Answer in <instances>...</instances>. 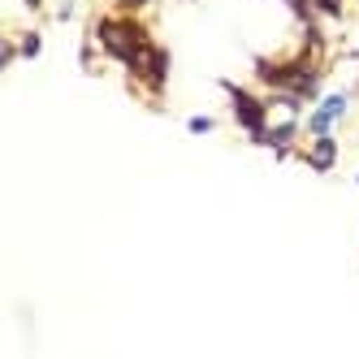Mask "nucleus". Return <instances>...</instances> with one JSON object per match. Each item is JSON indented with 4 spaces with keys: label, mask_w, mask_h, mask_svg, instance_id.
<instances>
[{
    "label": "nucleus",
    "mask_w": 359,
    "mask_h": 359,
    "mask_svg": "<svg viewBox=\"0 0 359 359\" xmlns=\"http://www.w3.org/2000/svg\"><path fill=\"white\" fill-rule=\"evenodd\" d=\"M126 74H130V83H135L139 95L161 100V91H165V83H169V48H165V43H151Z\"/></svg>",
    "instance_id": "nucleus-4"
},
{
    "label": "nucleus",
    "mask_w": 359,
    "mask_h": 359,
    "mask_svg": "<svg viewBox=\"0 0 359 359\" xmlns=\"http://www.w3.org/2000/svg\"><path fill=\"white\" fill-rule=\"evenodd\" d=\"M359 87H346V91H325L312 109L303 113V139H316V135H333L338 126L351 117V104H355Z\"/></svg>",
    "instance_id": "nucleus-3"
},
{
    "label": "nucleus",
    "mask_w": 359,
    "mask_h": 359,
    "mask_svg": "<svg viewBox=\"0 0 359 359\" xmlns=\"http://www.w3.org/2000/svg\"><path fill=\"white\" fill-rule=\"evenodd\" d=\"M18 39V57L22 61H35L39 53H43V35L39 31H22V35H13Z\"/></svg>",
    "instance_id": "nucleus-6"
},
{
    "label": "nucleus",
    "mask_w": 359,
    "mask_h": 359,
    "mask_svg": "<svg viewBox=\"0 0 359 359\" xmlns=\"http://www.w3.org/2000/svg\"><path fill=\"white\" fill-rule=\"evenodd\" d=\"M53 18H57V22H74V18H79V0H61Z\"/></svg>",
    "instance_id": "nucleus-8"
},
{
    "label": "nucleus",
    "mask_w": 359,
    "mask_h": 359,
    "mask_svg": "<svg viewBox=\"0 0 359 359\" xmlns=\"http://www.w3.org/2000/svg\"><path fill=\"white\" fill-rule=\"evenodd\" d=\"M338 135H316V139H307V147L299 151V161L312 169V173H333V165H338Z\"/></svg>",
    "instance_id": "nucleus-5"
},
{
    "label": "nucleus",
    "mask_w": 359,
    "mask_h": 359,
    "mask_svg": "<svg viewBox=\"0 0 359 359\" xmlns=\"http://www.w3.org/2000/svg\"><path fill=\"white\" fill-rule=\"evenodd\" d=\"M27 5V13H43V0H22Z\"/></svg>",
    "instance_id": "nucleus-10"
},
{
    "label": "nucleus",
    "mask_w": 359,
    "mask_h": 359,
    "mask_svg": "<svg viewBox=\"0 0 359 359\" xmlns=\"http://www.w3.org/2000/svg\"><path fill=\"white\" fill-rule=\"evenodd\" d=\"M151 5H161V0H117V9H126V13H143Z\"/></svg>",
    "instance_id": "nucleus-9"
},
{
    "label": "nucleus",
    "mask_w": 359,
    "mask_h": 359,
    "mask_svg": "<svg viewBox=\"0 0 359 359\" xmlns=\"http://www.w3.org/2000/svg\"><path fill=\"white\" fill-rule=\"evenodd\" d=\"M221 91L229 95V109H234L238 130H243V135H247L255 147H264V143H269V126H273L269 100L251 95V91H247V87H238V83H221Z\"/></svg>",
    "instance_id": "nucleus-2"
},
{
    "label": "nucleus",
    "mask_w": 359,
    "mask_h": 359,
    "mask_svg": "<svg viewBox=\"0 0 359 359\" xmlns=\"http://www.w3.org/2000/svg\"><path fill=\"white\" fill-rule=\"evenodd\" d=\"M91 39H95V48L104 53L109 61H117L121 69H130L143 53L156 39H151V31L139 22V13H126V9H117V13H100L95 22H91Z\"/></svg>",
    "instance_id": "nucleus-1"
},
{
    "label": "nucleus",
    "mask_w": 359,
    "mask_h": 359,
    "mask_svg": "<svg viewBox=\"0 0 359 359\" xmlns=\"http://www.w3.org/2000/svg\"><path fill=\"white\" fill-rule=\"evenodd\" d=\"M355 187H359V173H355Z\"/></svg>",
    "instance_id": "nucleus-11"
},
{
    "label": "nucleus",
    "mask_w": 359,
    "mask_h": 359,
    "mask_svg": "<svg viewBox=\"0 0 359 359\" xmlns=\"http://www.w3.org/2000/svg\"><path fill=\"white\" fill-rule=\"evenodd\" d=\"M187 130L191 135H212L217 130V117L212 113H195V117H187Z\"/></svg>",
    "instance_id": "nucleus-7"
}]
</instances>
